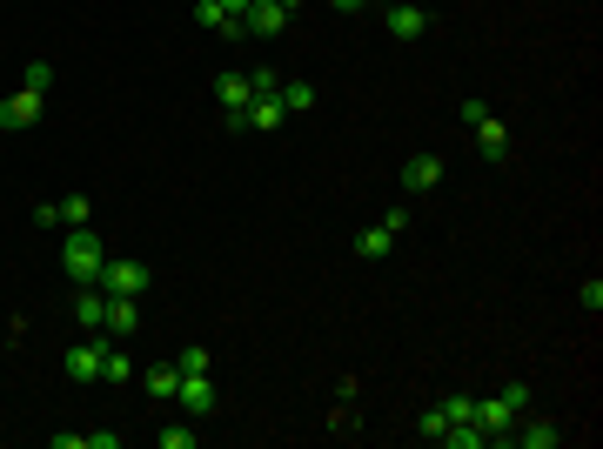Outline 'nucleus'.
<instances>
[{
	"instance_id": "nucleus-1",
	"label": "nucleus",
	"mask_w": 603,
	"mask_h": 449,
	"mask_svg": "<svg viewBox=\"0 0 603 449\" xmlns=\"http://www.w3.org/2000/svg\"><path fill=\"white\" fill-rule=\"evenodd\" d=\"M61 269H67V282L94 289V282H101V269H108V242H101L94 228H67V242H61Z\"/></svg>"
},
{
	"instance_id": "nucleus-2",
	"label": "nucleus",
	"mask_w": 603,
	"mask_h": 449,
	"mask_svg": "<svg viewBox=\"0 0 603 449\" xmlns=\"http://www.w3.org/2000/svg\"><path fill=\"white\" fill-rule=\"evenodd\" d=\"M94 222V202L88 195H61V202H41L34 208V228H88Z\"/></svg>"
},
{
	"instance_id": "nucleus-3",
	"label": "nucleus",
	"mask_w": 603,
	"mask_h": 449,
	"mask_svg": "<svg viewBox=\"0 0 603 449\" xmlns=\"http://www.w3.org/2000/svg\"><path fill=\"white\" fill-rule=\"evenodd\" d=\"M148 282L155 275H148V262H134V255H114L108 269H101V289L108 295H148Z\"/></svg>"
},
{
	"instance_id": "nucleus-4",
	"label": "nucleus",
	"mask_w": 603,
	"mask_h": 449,
	"mask_svg": "<svg viewBox=\"0 0 603 449\" xmlns=\"http://www.w3.org/2000/svg\"><path fill=\"white\" fill-rule=\"evenodd\" d=\"M41 108H47V94H7V101H0V135H27V128H34V121H41Z\"/></svg>"
},
{
	"instance_id": "nucleus-5",
	"label": "nucleus",
	"mask_w": 603,
	"mask_h": 449,
	"mask_svg": "<svg viewBox=\"0 0 603 449\" xmlns=\"http://www.w3.org/2000/svg\"><path fill=\"white\" fill-rule=\"evenodd\" d=\"M382 27H389L396 41H423V34H429V7H423V0H389Z\"/></svg>"
},
{
	"instance_id": "nucleus-6",
	"label": "nucleus",
	"mask_w": 603,
	"mask_h": 449,
	"mask_svg": "<svg viewBox=\"0 0 603 449\" xmlns=\"http://www.w3.org/2000/svg\"><path fill=\"white\" fill-rule=\"evenodd\" d=\"M469 423L483 429V443H510V429H516V409L503 403V396H483V403H476V416H469Z\"/></svg>"
},
{
	"instance_id": "nucleus-7",
	"label": "nucleus",
	"mask_w": 603,
	"mask_h": 449,
	"mask_svg": "<svg viewBox=\"0 0 603 449\" xmlns=\"http://www.w3.org/2000/svg\"><path fill=\"white\" fill-rule=\"evenodd\" d=\"M175 403H181V416H188V423H201V416H215V376H181Z\"/></svg>"
},
{
	"instance_id": "nucleus-8",
	"label": "nucleus",
	"mask_w": 603,
	"mask_h": 449,
	"mask_svg": "<svg viewBox=\"0 0 603 449\" xmlns=\"http://www.w3.org/2000/svg\"><path fill=\"white\" fill-rule=\"evenodd\" d=\"M101 349H108V336H81L74 349H67L61 369H67L74 382H101Z\"/></svg>"
},
{
	"instance_id": "nucleus-9",
	"label": "nucleus",
	"mask_w": 603,
	"mask_h": 449,
	"mask_svg": "<svg viewBox=\"0 0 603 449\" xmlns=\"http://www.w3.org/2000/svg\"><path fill=\"white\" fill-rule=\"evenodd\" d=\"M242 27H248V34H262V41H275V34L289 27V7H282V0H248Z\"/></svg>"
},
{
	"instance_id": "nucleus-10",
	"label": "nucleus",
	"mask_w": 603,
	"mask_h": 449,
	"mask_svg": "<svg viewBox=\"0 0 603 449\" xmlns=\"http://www.w3.org/2000/svg\"><path fill=\"white\" fill-rule=\"evenodd\" d=\"M282 121H289V108H282V88H262L255 101H248V128H255V135H275Z\"/></svg>"
},
{
	"instance_id": "nucleus-11",
	"label": "nucleus",
	"mask_w": 603,
	"mask_h": 449,
	"mask_svg": "<svg viewBox=\"0 0 603 449\" xmlns=\"http://www.w3.org/2000/svg\"><path fill=\"white\" fill-rule=\"evenodd\" d=\"M141 329V295H108V322H101V336H134Z\"/></svg>"
},
{
	"instance_id": "nucleus-12",
	"label": "nucleus",
	"mask_w": 603,
	"mask_h": 449,
	"mask_svg": "<svg viewBox=\"0 0 603 449\" xmlns=\"http://www.w3.org/2000/svg\"><path fill=\"white\" fill-rule=\"evenodd\" d=\"M74 322H81V336H101V322H108V289L101 282L74 295Z\"/></svg>"
},
{
	"instance_id": "nucleus-13",
	"label": "nucleus",
	"mask_w": 603,
	"mask_h": 449,
	"mask_svg": "<svg viewBox=\"0 0 603 449\" xmlns=\"http://www.w3.org/2000/svg\"><path fill=\"white\" fill-rule=\"evenodd\" d=\"M469 135H476V148H483V161H510V128H503L496 114H483V121H476Z\"/></svg>"
},
{
	"instance_id": "nucleus-14",
	"label": "nucleus",
	"mask_w": 603,
	"mask_h": 449,
	"mask_svg": "<svg viewBox=\"0 0 603 449\" xmlns=\"http://www.w3.org/2000/svg\"><path fill=\"white\" fill-rule=\"evenodd\" d=\"M510 443H516V449H557V443H563V429H557V423H543V416H536V423H523V416H516Z\"/></svg>"
},
{
	"instance_id": "nucleus-15",
	"label": "nucleus",
	"mask_w": 603,
	"mask_h": 449,
	"mask_svg": "<svg viewBox=\"0 0 603 449\" xmlns=\"http://www.w3.org/2000/svg\"><path fill=\"white\" fill-rule=\"evenodd\" d=\"M436 181H443V161H436V155H416V161H402V188H409V195H429Z\"/></svg>"
},
{
	"instance_id": "nucleus-16",
	"label": "nucleus",
	"mask_w": 603,
	"mask_h": 449,
	"mask_svg": "<svg viewBox=\"0 0 603 449\" xmlns=\"http://www.w3.org/2000/svg\"><path fill=\"white\" fill-rule=\"evenodd\" d=\"M195 21H201V27H215V34H228V41H248L242 14H222L215 0H195Z\"/></svg>"
},
{
	"instance_id": "nucleus-17",
	"label": "nucleus",
	"mask_w": 603,
	"mask_h": 449,
	"mask_svg": "<svg viewBox=\"0 0 603 449\" xmlns=\"http://www.w3.org/2000/svg\"><path fill=\"white\" fill-rule=\"evenodd\" d=\"M141 389H148L155 403H175V389H181V369H175V362H155V369H141Z\"/></svg>"
},
{
	"instance_id": "nucleus-18",
	"label": "nucleus",
	"mask_w": 603,
	"mask_h": 449,
	"mask_svg": "<svg viewBox=\"0 0 603 449\" xmlns=\"http://www.w3.org/2000/svg\"><path fill=\"white\" fill-rule=\"evenodd\" d=\"M389 248H396V235H389V228H362V235H356V255H362V262H389Z\"/></svg>"
},
{
	"instance_id": "nucleus-19",
	"label": "nucleus",
	"mask_w": 603,
	"mask_h": 449,
	"mask_svg": "<svg viewBox=\"0 0 603 449\" xmlns=\"http://www.w3.org/2000/svg\"><path fill=\"white\" fill-rule=\"evenodd\" d=\"M134 376H141V369L128 362V349H114L108 342V349H101V382H134Z\"/></svg>"
},
{
	"instance_id": "nucleus-20",
	"label": "nucleus",
	"mask_w": 603,
	"mask_h": 449,
	"mask_svg": "<svg viewBox=\"0 0 603 449\" xmlns=\"http://www.w3.org/2000/svg\"><path fill=\"white\" fill-rule=\"evenodd\" d=\"M21 88L27 94H47V88H54V61H27V68H21Z\"/></svg>"
},
{
	"instance_id": "nucleus-21",
	"label": "nucleus",
	"mask_w": 603,
	"mask_h": 449,
	"mask_svg": "<svg viewBox=\"0 0 603 449\" xmlns=\"http://www.w3.org/2000/svg\"><path fill=\"white\" fill-rule=\"evenodd\" d=\"M282 108H289V114L315 108V88H309V81H282Z\"/></svg>"
},
{
	"instance_id": "nucleus-22",
	"label": "nucleus",
	"mask_w": 603,
	"mask_h": 449,
	"mask_svg": "<svg viewBox=\"0 0 603 449\" xmlns=\"http://www.w3.org/2000/svg\"><path fill=\"white\" fill-rule=\"evenodd\" d=\"M155 436H161V449H195V443H201V429H195V423H175V429H155Z\"/></svg>"
},
{
	"instance_id": "nucleus-23",
	"label": "nucleus",
	"mask_w": 603,
	"mask_h": 449,
	"mask_svg": "<svg viewBox=\"0 0 603 449\" xmlns=\"http://www.w3.org/2000/svg\"><path fill=\"white\" fill-rule=\"evenodd\" d=\"M175 369H181V376H208V349H201V342H188V349L175 356Z\"/></svg>"
},
{
	"instance_id": "nucleus-24",
	"label": "nucleus",
	"mask_w": 603,
	"mask_h": 449,
	"mask_svg": "<svg viewBox=\"0 0 603 449\" xmlns=\"http://www.w3.org/2000/svg\"><path fill=\"white\" fill-rule=\"evenodd\" d=\"M443 416L449 423H469L476 416V396H443Z\"/></svg>"
},
{
	"instance_id": "nucleus-25",
	"label": "nucleus",
	"mask_w": 603,
	"mask_h": 449,
	"mask_svg": "<svg viewBox=\"0 0 603 449\" xmlns=\"http://www.w3.org/2000/svg\"><path fill=\"white\" fill-rule=\"evenodd\" d=\"M443 429H449V416H443V403H436V409H423V436H429V443H443Z\"/></svg>"
},
{
	"instance_id": "nucleus-26",
	"label": "nucleus",
	"mask_w": 603,
	"mask_h": 449,
	"mask_svg": "<svg viewBox=\"0 0 603 449\" xmlns=\"http://www.w3.org/2000/svg\"><path fill=\"white\" fill-rule=\"evenodd\" d=\"M577 302H583V309H590V315H603V282H597V275H590V282H583V289H577Z\"/></svg>"
},
{
	"instance_id": "nucleus-27",
	"label": "nucleus",
	"mask_w": 603,
	"mask_h": 449,
	"mask_svg": "<svg viewBox=\"0 0 603 449\" xmlns=\"http://www.w3.org/2000/svg\"><path fill=\"white\" fill-rule=\"evenodd\" d=\"M503 403L523 416V409H530V382H503Z\"/></svg>"
},
{
	"instance_id": "nucleus-28",
	"label": "nucleus",
	"mask_w": 603,
	"mask_h": 449,
	"mask_svg": "<svg viewBox=\"0 0 603 449\" xmlns=\"http://www.w3.org/2000/svg\"><path fill=\"white\" fill-rule=\"evenodd\" d=\"M335 14H362V7H369V0H329Z\"/></svg>"
},
{
	"instance_id": "nucleus-29",
	"label": "nucleus",
	"mask_w": 603,
	"mask_h": 449,
	"mask_svg": "<svg viewBox=\"0 0 603 449\" xmlns=\"http://www.w3.org/2000/svg\"><path fill=\"white\" fill-rule=\"evenodd\" d=\"M215 7H222V14H248V0H215Z\"/></svg>"
},
{
	"instance_id": "nucleus-30",
	"label": "nucleus",
	"mask_w": 603,
	"mask_h": 449,
	"mask_svg": "<svg viewBox=\"0 0 603 449\" xmlns=\"http://www.w3.org/2000/svg\"><path fill=\"white\" fill-rule=\"evenodd\" d=\"M282 7H289V14H295V7H309V0H282Z\"/></svg>"
}]
</instances>
